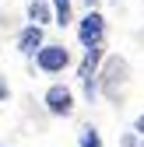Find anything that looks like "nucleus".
I'll return each mask as SVG.
<instances>
[{
	"mask_svg": "<svg viewBox=\"0 0 144 147\" xmlns=\"http://www.w3.org/2000/svg\"><path fill=\"white\" fill-rule=\"evenodd\" d=\"M77 42L84 49H92V46H105V18L92 7L81 21H77Z\"/></svg>",
	"mask_w": 144,
	"mask_h": 147,
	"instance_id": "1",
	"label": "nucleus"
},
{
	"mask_svg": "<svg viewBox=\"0 0 144 147\" xmlns=\"http://www.w3.org/2000/svg\"><path fill=\"white\" fill-rule=\"evenodd\" d=\"M35 67H39L42 74H60V70L70 67V53L60 42H49V46H42L39 53H35Z\"/></svg>",
	"mask_w": 144,
	"mask_h": 147,
	"instance_id": "2",
	"label": "nucleus"
},
{
	"mask_svg": "<svg viewBox=\"0 0 144 147\" xmlns=\"http://www.w3.org/2000/svg\"><path fill=\"white\" fill-rule=\"evenodd\" d=\"M46 105H49L53 116H70V109H74V95H70V88L53 84V88L46 91Z\"/></svg>",
	"mask_w": 144,
	"mask_h": 147,
	"instance_id": "3",
	"label": "nucleus"
},
{
	"mask_svg": "<svg viewBox=\"0 0 144 147\" xmlns=\"http://www.w3.org/2000/svg\"><path fill=\"white\" fill-rule=\"evenodd\" d=\"M46 42H42V28L39 25H28V28H21V35H18V49L25 53V56H35Z\"/></svg>",
	"mask_w": 144,
	"mask_h": 147,
	"instance_id": "4",
	"label": "nucleus"
},
{
	"mask_svg": "<svg viewBox=\"0 0 144 147\" xmlns=\"http://www.w3.org/2000/svg\"><path fill=\"white\" fill-rule=\"evenodd\" d=\"M102 53H105L102 46H92V49H88V53H84V60H81V67H77V74H81V77H84V84L98 77V74H95V70H98V63H102Z\"/></svg>",
	"mask_w": 144,
	"mask_h": 147,
	"instance_id": "5",
	"label": "nucleus"
},
{
	"mask_svg": "<svg viewBox=\"0 0 144 147\" xmlns=\"http://www.w3.org/2000/svg\"><path fill=\"white\" fill-rule=\"evenodd\" d=\"M28 18H32V25H39V28H46L49 21H56V14L49 11V0H32L28 4Z\"/></svg>",
	"mask_w": 144,
	"mask_h": 147,
	"instance_id": "6",
	"label": "nucleus"
},
{
	"mask_svg": "<svg viewBox=\"0 0 144 147\" xmlns=\"http://www.w3.org/2000/svg\"><path fill=\"white\" fill-rule=\"evenodd\" d=\"M53 14H56V25L67 28L70 25V0H53Z\"/></svg>",
	"mask_w": 144,
	"mask_h": 147,
	"instance_id": "7",
	"label": "nucleus"
},
{
	"mask_svg": "<svg viewBox=\"0 0 144 147\" xmlns=\"http://www.w3.org/2000/svg\"><path fill=\"white\" fill-rule=\"evenodd\" d=\"M81 147H102V140H98V133H95V126H84V130H81Z\"/></svg>",
	"mask_w": 144,
	"mask_h": 147,
	"instance_id": "8",
	"label": "nucleus"
},
{
	"mask_svg": "<svg viewBox=\"0 0 144 147\" xmlns=\"http://www.w3.org/2000/svg\"><path fill=\"white\" fill-rule=\"evenodd\" d=\"M134 130H137V133H144V116H141V119L134 123Z\"/></svg>",
	"mask_w": 144,
	"mask_h": 147,
	"instance_id": "9",
	"label": "nucleus"
},
{
	"mask_svg": "<svg viewBox=\"0 0 144 147\" xmlns=\"http://www.w3.org/2000/svg\"><path fill=\"white\" fill-rule=\"evenodd\" d=\"M84 4H88V7H95V4H98V0H84Z\"/></svg>",
	"mask_w": 144,
	"mask_h": 147,
	"instance_id": "10",
	"label": "nucleus"
},
{
	"mask_svg": "<svg viewBox=\"0 0 144 147\" xmlns=\"http://www.w3.org/2000/svg\"><path fill=\"white\" fill-rule=\"evenodd\" d=\"M113 4H116V0H113Z\"/></svg>",
	"mask_w": 144,
	"mask_h": 147,
	"instance_id": "11",
	"label": "nucleus"
}]
</instances>
